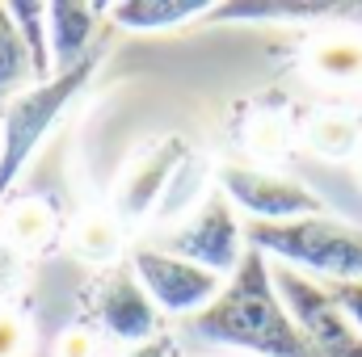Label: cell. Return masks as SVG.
Returning <instances> with one entry per match:
<instances>
[{
  "mask_svg": "<svg viewBox=\"0 0 362 357\" xmlns=\"http://www.w3.org/2000/svg\"><path fill=\"white\" fill-rule=\"evenodd\" d=\"M185 328L206 345L240 349L249 357H316L274 286L270 257L257 248L245 253L223 290L198 315H189Z\"/></svg>",
  "mask_w": 362,
  "mask_h": 357,
  "instance_id": "cell-1",
  "label": "cell"
},
{
  "mask_svg": "<svg viewBox=\"0 0 362 357\" xmlns=\"http://www.w3.org/2000/svg\"><path fill=\"white\" fill-rule=\"evenodd\" d=\"M249 248L316 282H362V223L308 214L291 223H249Z\"/></svg>",
  "mask_w": 362,
  "mask_h": 357,
  "instance_id": "cell-2",
  "label": "cell"
},
{
  "mask_svg": "<svg viewBox=\"0 0 362 357\" xmlns=\"http://www.w3.org/2000/svg\"><path fill=\"white\" fill-rule=\"evenodd\" d=\"M93 68H97V55L85 59L81 68H72V72L51 76L47 85H30L13 101H4V109H0V202L17 185L21 169L30 164V156L42 147V139L55 126V118L76 101V92L89 85Z\"/></svg>",
  "mask_w": 362,
  "mask_h": 357,
  "instance_id": "cell-3",
  "label": "cell"
},
{
  "mask_svg": "<svg viewBox=\"0 0 362 357\" xmlns=\"http://www.w3.org/2000/svg\"><path fill=\"white\" fill-rule=\"evenodd\" d=\"M245 240H249V236H245V223L236 219V206H232V202L223 198V189L215 185L189 219H181L169 236L156 240V248L173 253L181 261H194V265L211 269V273H219V277H232L236 265L245 261V253H249Z\"/></svg>",
  "mask_w": 362,
  "mask_h": 357,
  "instance_id": "cell-4",
  "label": "cell"
},
{
  "mask_svg": "<svg viewBox=\"0 0 362 357\" xmlns=\"http://www.w3.org/2000/svg\"><path fill=\"white\" fill-rule=\"evenodd\" d=\"M274 286L316 357H362V332L346 315V307L329 294L325 282H316L299 269L274 265Z\"/></svg>",
  "mask_w": 362,
  "mask_h": 357,
  "instance_id": "cell-5",
  "label": "cell"
},
{
  "mask_svg": "<svg viewBox=\"0 0 362 357\" xmlns=\"http://www.w3.org/2000/svg\"><path fill=\"white\" fill-rule=\"evenodd\" d=\"M127 265L139 277V286L148 290V298L156 303V311L185 315V320L198 315V311L223 290V282H228V277L194 265V261H181V257L156 248V244H135Z\"/></svg>",
  "mask_w": 362,
  "mask_h": 357,
  "instance_id": "cell-6",
  "label": "cell"
},
{
  "mask_svg": "<svg viewBox=\"0 0 362 357\" xmlns=\"http://www.w3.org/2000/svg\"><path fill=\"white\" fill-rule=\"evenodd\" d=\"M215 181L232 206L253 214V223H291L308 214H325V202L299 185L295 177H282L270 169H249V164H223L215 169Z\"/></svg>",
  "mask_w": 362,
  "mask_h": 357,
  "instance_id": "cell-7",
  "label": "cell"
},
{
  "mask_svg": "<svg viewBox=\"0 0 362 357\" xmlns=\"http://www.w3.org/2000/svg\"><path fill=\"white\" fill-rule=\"evenodd\" d=\"M185 156L189 152H185L181 135H165V139L144 143L122 164V173L114 181V198H110L114 202V219L118 223L152 219V210L160 206V198H165V189H169V181H173V173L181 169Z\"/></svg>",
  "mask_w": 362,
  "mask_h": 357,
  "instance_id": "cell-8",
  "label": "cell"
},
{
  "mask_svg": "<svg viewBox=\"0 0 362 357\" xmlns=\"http://www.w3.org/2000/svg\"><path fill=\"white\" fill-rule=\"evenodd\" d=\"M93 311L101 320V328L122 341V345H144L156 337V303L148 298V290L139 286V277L131 273V265H114L93 294Z\"/></svg>",
  "mask_w": 362,
  "mask_h": 357,
  "instance_id": "cell-9",
  "label": "cell"
},
{
  "mask_svg": "<svg viewBox=\"0 0 362 357\" xmlns=\"http://www.w3.org/2000/svg\"><path fill=\"white\" fill-rule=\"evenodd\" d=\"M101 13L105 8L81 4V0L47 4V42H51V68H55V76L81 68L85 59H93L89 42H93V34H97V17Z\"/></svg>",
  "mask_w": 362,
  "mask_h": 357,
  "instance_id": "cell-10",
  "label": "cell"
},
{
  "mask_svg": "<svg viewBox=\"0 0 362 357\" xmlns=\"http://www.w3.org/2000/svg\"><path fill=\"white\" fill-rule=\"evenodd\" d=\"M215 4H202V0H122V4H110V21L131 30V34H160V30H177L185 21H198V17H211Z\"/></svg>",
  "mask_w": 362,
  "mask_h": 357,
  "instance_id": "cell-11",
  "label": "cell"
},
{
  "mask_svg": "<svg viewBox=\"0 0 362 357\" xmlns=\"http://www.w3.org/2000/svg\"><path fill=\"white\" fill-rule=\"evenodd\" d=\"M308 72L325 85L362 80V38L358 34H320L308 47Z\"/></svg>",
  "mask_w": 362,
  "mask_h": 357,
  "instance_id": "cell-12",
  "label": "cell"
},
{
  "mask_svg": "<svg viewBox=\"0 0 362 357\" xmlns=\"http://www.w3.org/2000/svg\"><path fill=\"white\" fill-rule=\"evenodd\" d=\"M206 177H211V160L206 156H185L181 160V169L173 173V181H169V189H165V198H160V206L152 210V219L156 223H173V219H189L202 202L198 198H206L215 185H206Z\"/></svg>",
  "mask_w": 362,
  "mask_h": 357,
  "instance_id": "cell-13",
  "label": "cell"
},
{
  "mask_svg": "<svg viewBox=\"0 0 362 357\" xmlns=\"http://www.w3.org/2000/svg\"><path fill=\"white\" fill-rule=\"evenodd\" d=\"M0 227H4V236H8L17 248H38V244H47V240L55 236L59 214H55V206H51L47 198L25 193V198H17V202L4 206Z\"/></svg>",
  "mask_w": 362,
  "mask_h": 357,
  "instance_id": "cell-14",
  "label": "cell"
},
{
  "mask_svg": "<svg viewBox=\"0 0 362 357\" xmlns=\"http://www.w3.org/2000/svg\"><path fill=\"white\" fill-rule=\"evenodd\" d=\"M68 244L81 261L105 265L122 253V223L114 219V210H85L72 227H68Z\"/></svg>",
  "mask_w": 362,
  "mask_h": 357,
  "instance_id": "cell-15",
  "label": "cell"
},
{
  "mask_svg": "<svg viewBox=\"0 0 362 357\" xmlns=\"http://www.w3.org/2000/svg\"><path fill=\"white\" fill-rule=\"evenodd\" d=\"M30 85H38L30 51H25V42L17 34V21H13L8 4H0V101H13Z\"/></svg>",
  "mask_w": 362,
  "mask_h": 357,
  "instance_id": "cell-16",
  "label": "cell"
},
{
  "mask_svg": "<svg viewBox=\"0 0 362 357\" xmlns=\"http://www.w3.org/2000/svg\"><path fill=\"white\" fill-rule=\"evenodd\" d=\"M8 13H13L17 34H21L25 51H30V63H34L38 85H47L55 76V68H51V42H47V4H38V0H13Z\"/></svg>",
  "mask_w": 362,
  "mask_h": 357,
  "instance_id": "cell-17",
  "label": "cell"
},
{
  "mask_svg": "<svg viewBox=\"0 0 362 357\" xmlns=\"http://www.w3.org/2000/svg\"><path fill=\"white\" fill-rule=\"evenodd\" d=\"M303 135H308V147L316 156H325V160H350V156H358V147H362L358 126L346 114H316Z\"/></svg>",
  "mask_w": 362,
  "mask_h": 357,
  "instance_id": "cell-18",
  "label": "cell"
},
{
  "mask_svg": "<svg viewBox=\"0 0 362 357\" xmlns=\"http://www.w3.org/2000/svg\"><path fill=\"white\" fill-rule=\"evenodd\" d=\"M337 13L333 4H257V0H245V4H215L211 17L215 21H274V17H329Z\"/></svg>",
  "mask_w": 362,
  "mask_h": 357,
  "instance_id": "cell-19",
  "label": "cell"
},
{
  "mask_svg": "<svg viewBox=\"0 0 362 357\" xmlns=\"http://www.w3.org/2000/svg\"><path fill=\"white\" fill-rule=\"evenodd\" d=\"M34 349V324L17 307H0V357H25Z\"/></svg>",
  "mask_w": 362,
  "mask_h": 357,
  "instance_id": "cell-20",
  "label": "cell"
},
{
  "mask_svg": "<svg viewBox=\"0 0 362 357\" xmlns=\"http://www.w3.org/2000/svg\"><path fill=\"white\" fill-rule=\"evenodd\" d=\"M249 147H253L257 156H278V152L286 147V126H282L278 118H257V122L249 126Z\"/></svg>",
  "mask_w": 362,
  "mask_h": 357,
  "instance_id": "cell-21",
  "label": "cell"
},
{
  "mask_svg": "<svg viewBox=\"0 0 362 357\" xmlns=\"http://www.w3.org/2000/svg\"><path fill=\"white\" fill-rule=\"evenodd\" d=\"M55 357H97V337L89 328H64L55 341Z\"/></svg>",
  "mask_w": 362,
  "mask_h": 357,
  "instance_id": "cell-22",
  "label": "cell"
},
{
  "mask_svg": "<svg viewBox=\"0 0 362 357\" xmlns=\"http://www.w3.org/2000/svg\"><path fill=\"white\" fill-rule=\"evenodd\" d=\"M325 286H329V282H325ZM329 294L346 307V315L354 320V328L362 332V282H333Z\"/></svg>",
  "mask_w": 362,
  "mask_h": 357,
  "instance_id": "cell-23",
  "label": "cell"
},
{
  "mask_svg": "<svg viewBox=\"0 0 362 357\" xmlns=\"http://www.w3.org/2000/svg\"><path fill=\"white\" fill-rule=\"evenodd\" d=\"M177 349H173V341L169 337H152V341H144V345H135L127 357H173Z\"/></svg>",
  "mask_w": 362,
  "mask_h": 357,
  "instance_id": "cell-24",
  "label": "cell"
},
{
  "mask_svg": "<svg viewBox=\"0 0 362 357\" xmlns=\"http://www.w3.org/2000/svg\"><path fill=\"white\" fill-rule=\"evenodd\" d=\"M358 169H362V160H358Z\"/></svg>",
  "mask_w": 362,
  "mask_h": 357,
  "instance_id": "cell-25",
  "label": "cell"
}]
</instances>
